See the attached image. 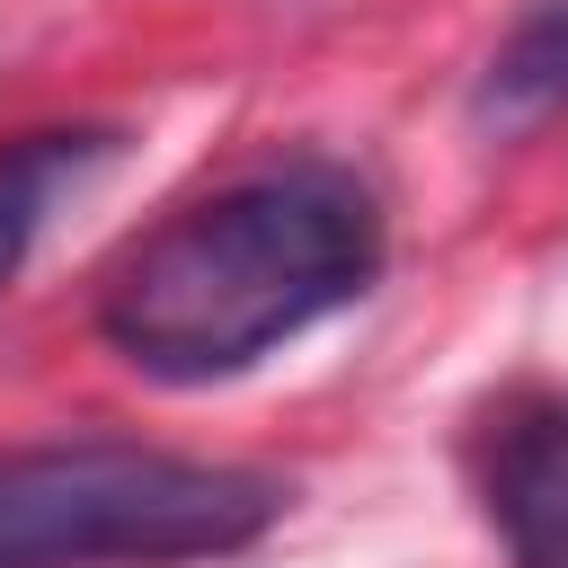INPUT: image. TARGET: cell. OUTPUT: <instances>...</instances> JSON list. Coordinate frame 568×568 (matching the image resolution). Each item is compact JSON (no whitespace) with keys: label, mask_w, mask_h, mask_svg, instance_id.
Wrapping results in <instances>:
<instances>
[{"label":"cell","mask_w":568,"mask_h":568,"mask_svg":"<svg viewBox=\"0 0 568 568\" xmlns=\"http://www.w3.org/2000/svg\"><path fill=\"white\" fill-rule=\"evenodd\" d=\"M568 115V0H524L470 80V124L488 142H524Z\"/></svg>","instance_id":"obj_4"},{"label":"cell","mask_w":568,"mask_h":568,"mask_svg":"<svg viewBox=\"0 0 568 568\" xmlns=\"http://www.w3.org/2000/svg\"><path fill=\"white\" fill-rule=\"evenodd\" d=\"M115 124H36L0 151V284L27 266V248L44 240V222L115 160Z\"/></svg>","instance_id":"obj_5"},{"label":"cell","mask_w":568,"mask_h":568,"mask_svg":"<svg viewBox=\"0 0 568 568\" xmlns=\"http://www.w3.org/2000/svg\"><path fill=\"white\" fill-rule=\"evenodd\" d=\"M284 479L160 444H0V568H178L231 559L284 515Z\"/></svg>","instance_id":"obj_2"},{"label":"cell","mask_w":568,"mask_h":568,"mask_svg":"<svg viewBox=\"0 0 568 568\" xmlns=\"http://www.w3.org/2000/svg\"><path fill=\"white\" fill-rule=\"evenodd\" d=\"M390 266L382 195L346 160H266L160 213L98 284V337L169 390H213L328 311L364 302Z\"/></svg>","instance_id":"obj_1"},{"label":"cell","mask_w":568,"mask_h":568,"mask_svg":"<svg viewBox=\"0 0 568 568\" xmlns=\"http://www.w3.org/2000/svg\"><path fill=\"white\" fill-rule=\"evenodd\" d=\"M470 488L515 568H568V390H497L470 426Z\"/></svg>","instance_id":"obj_3"}]
</instances>
